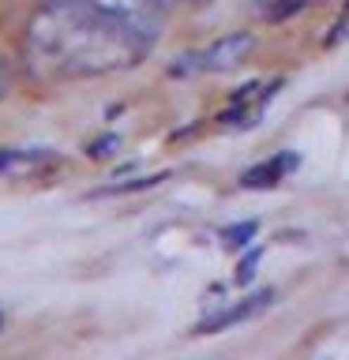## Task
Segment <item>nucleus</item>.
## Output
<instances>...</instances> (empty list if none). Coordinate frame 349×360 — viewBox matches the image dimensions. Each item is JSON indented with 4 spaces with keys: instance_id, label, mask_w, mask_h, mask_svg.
<instances>
[{
    "instance_id": "1",
    "label": "nucleus",
    "mask_w": 349,
    "mask_h": 360,
    "mask_svg": "<svg viewBox=\"0 0 349 360\" xmlns=\"http://www.w3.org/2000/svg\"><path fill=\"white\" fill-rule=\"evenodd\" d=\"M162 0H42L27 22L23 60L38 83L135 68L162 30Z\"/></svg>"
},
{
    "instance_id": "2",
    "label": "nucleus",
    "mask_w": 349,
    "mask_h": 360,
    "mask_svg": "<svg viewBox=\"0 0 349 360\" xmlns=\"http://www.w3.org/2000/svg\"><path fill=\"white\" fill-rule=\"evenodd\" d=\"M252 34H225V38L203 45V49H191L184 56H177L169 64V75H214V72H229V68L244 64V56L252 53Z\"/></svg>"
},
{
    "instance_id": "3",
    "label": "nucleus",
    "mask_w": 349,
    "mask_h": 360,
    "mask_svg": "<svg viewBox=\"0 0 349 360\" xmlns=\"http://www.w3.org/2000/svg\"><path fill=\"white\" fill-rule=\"evenodd\" d=\"M281 90V79H270V83H248L233 94V101L218 112V128L222 131H248L255 128L259 117L267 112V105L274 101V94Z\"/></svg>"
},
{
    "instance_id": "4",
    "label": "nucleus",
    "mask_w": 349,
    "mask_h": 360,
    "mask_svg": "<svg viewBox=\"0 0 349 360\" xmlns=\"http://www.w3.org/2000/svg\"><path fill=\"white\" fill-rule=\"evenodd\" d=\"M270 304H274V292H270V289L252 292V297H241V300H229L225 308L210 311L207 319H199L196 334H218V330H229V326H236V323L255 319L259 311H267V308H270Z\"/></svg>"
},
{
    "instance_id": "5",
    "label": "nucleus",
    "mask_w": 349,
    "mask_h": 360,
    "mask_svg": "<svg viewBox=\"0 0 349 360\" xmlns=\"http://www.w3.org/2000/svg\"><path fill=\"white\" fill-rule=\"evenodd\" d=\"M49 165H56V150H49V146H0V176L19 180Z\"/></svg>"
},
{
    "instance_id": "6",
    "label": "nucleus",
    "mask_w": 349,
    "mask_h": 360,
    "mask_svg": "<svg viewBox=\"0 0 349 360\" xmlns=\"http://www.w3.org/2000/svg\"><path fill=\"white\" fill-rule=\"evenodd\" d=\"M297 165H300V158L293 154V150H278L274 158H267V162H259V165L248 169V173L241 176V184L252 188V191H259V188H274L278 180H286Z\"/></svg>"
},
{
    "instance_id": "7",
    "label": "nucleus",
    "mask_w": 349,
    "mask_h": 360,
    "mask_svg": "<svg viewBox=\"0 0 349 360\" xmlns=\"http://www.w3.org/2000/svg\"><path fill=\"white\" fill-rule=\"evenodd\" d=\"M308 0H255V8L263 11V15L270 19V22H278V19H289L293 11H300Z\"/></svg>"
},
{
    "instance_id": "8",
    "label": "nucleus",
    "mask_w": 349,
    "mask_h": 360,
    "mask_svg": "<svg viewBox=\"0 0 349 360\" xmlns=\"http://www.w3.org/2000/svg\"><path fill=\"white\" fill-rule=\"evenodd\" d=\"M252 233H255V221H244V225H236V229H225V248H244Z\"/></svg>"
},
{
    "instance_id": "9",
    "label": "nucleus",
    "mask_w": 349,
    "mask_h": 360,
    "mask_svg": "<svg viewBox=\"0 0 349 360\" xmlns=\"http://www.w3.org/2000/svg\"><path fill=\"white\" fill-rule=\"evenodd\" d=\"M342 41H349V4H345L342 15H338V22H334V30H331V38H326V45H342Z\"/></svg>"
},
{
    "instance_id": "10",
    "label": "nucleus",
    "mask_w": 349,
    "mask_h": 360,
    "mask_svg": "<svg viewBox=\"0 0 349 360\" xmlns=\"http://www.w3.org/2000/svg\"><path fill=\"white\" fill-rule=\"evenodd\" d=\"M255 263H259V252H252V255L241 263V274H236V281H248V278H252V274H255Z\"/></svg>"
},
{
    "instance_id": "11",
    "label": "nucleus",
    "mask_w": 349,
    "mask_h": 360,
    "mask_svg": "<svg viewBox=\"0 0 349 360\" xmlns=\"http://www.w3.org/2000/svg\"><path fill=\"white\" fill-rule=\"evenodd\" d=\"M8 94V68H4V60H0V98Z\"/></svg>"
},
{
    "instance_id": "12",
    "label": "nucleus",
    "mask_w": 349,
    "mask_h": 360,
    "mask_svg": "<svg viewBox=\"0 0 349 360\" xmlns=\"http://www.w3.org/2000/svg\"><path fill=\"white\" fill-rule=\"evenodd\" d=\"M0 330H4V311H0Z\"/></svg>"
},
{
    "instance_id": "13",
    "label": "nucleus",
    "mask_w": 349,
    "mask_h": 360,
    "mask_svg": "<svg viewBox=\"0 0 349 360\" xmlns=\"http://www.w3.org/2000/svg\"><path fill=\"white\" fill-rule=\"evenodd\" d=\"M162 4H177V0H162Z\"/></svg>"
}]
</instances>
